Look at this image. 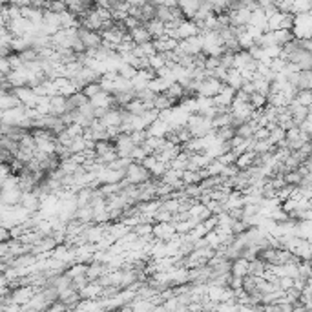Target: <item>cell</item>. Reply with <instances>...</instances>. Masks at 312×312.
<instances>
[{
    "instance_id": "7a4b0ae2",
    "label": "cell",
    "mask_w": 312,
    "mask_h": 312,
    "mask_svg": "<svg viewBox=\"0 0 312 312\" xmlns=\"http://www.w3.org/2000/svg\"><path fill=\"white\" fill-rule=\"evenodd\" d=\"M292 33L296 39H312V15L310 13L294 15Z\"/></svg>"
},
{
    "instance_id": "5bb4252c",
    "label": "cell",
    "mask_w": 312,
    "mask_h": 312,
    "mask_svg": "<svg viewBox=\"0 0 312 312\" xmlns=\"http://www.w3.org/2000/svg\"><path fill=\"white\" fill-rule=\"evenodd\" d=\"M108 263H102L101 260H93L88 263V270H86V276L90 278V281H99V279L108 272Z\"/></svg>"
},
{
    "instance_id": "d590c367",
    "label": "cell",
    "mask_w": 312,
    "mask_h": 312,
    "mask_svg": "<svg viewBox=\"0 0 312 312\" xmlns=\"http://www.w3.org/2000/svg\"><path fill=\"white\" fill-rule=\"evenodd\" d=\"M82 91L86 93L88 97H95L97 93H101L102 91V84H101V81H95V82H90V84H86V86L82 88Z\"/></svg>"
},
{
    "instance_id": "cb8c5ba5",
    "label": "cell",
    "mask_w": 312,
    "mask_h": 312,
    "mask_svg": "<svg viewBox=\"0 0 312 312\" xmlns=\"http://www.w3.org/2000/svg\"><path fill=\"white\" fill-rule=\"evenodd\" d=\"M248 102L252 104L254 110H263L265 106L269 104V95L260 93V91H254V93H250L248 95Z\"/></svg>"
},
{
    "instance_id": "f35d334b",
    "label": "cell",
    "mask_w": 312,
    "mask_h": 312,
    "mask_svg": "<svg viewBox=\"0 0 312 312\" xmlns=\"http://www.w3.org/2000/svg\"><path fill=\"white\" fill-rule=\"evenodd\" d=\"M132 137H134V143L137 144V146H141V144L146 143L150 134H148V130H135V132H132Z\"/></svg>"
},
{
    "instance_id": "8992f818",
    "label": "cell",
    "mask_w": 312,
    "mask_h": 312,
    "mask_svg": "<svg viewBox=\"0 0 312 312\" xmlns=\"http://www.w3.org/2000/svg\"><path fill=\"white\" fill-rule=\"evenodd\" d=\"M179 51L184 53V55H201L203 53V37L201 35H196V37H190V39H182L179 40Z\"/></svg>"
},
{
    "instance_id": "9a60e30c",
    "label": "cell",
    "mask_w": 312,
    "mask_h": 312,
    "mask_svg": "<svg viewBox=\"0 0 312 312\" xmlns=\"http://www.w3.org/2000/svg\"><path fill=\"white\" fill-rule=\"evenodd\" d=\"M235 99V90L230 86H223V90L217 93L216 97H214V102H216L217 108H230L232 102H234Z\"/></svg>"
},
{
    "instance_id": "3957f363",
    "label": "cell",
    "mask_w": 312,
    "mask_h": 312,
    "mask_svg": "<svg viewBox=\"0 0 312 312\" xmlns=\"http://www.w3.org/2000/svg\"><path fill=\"white\" fill-rule=\"evenodd\" d=\"M223 86H225V82H223L221 79L207 77L205 81H201V84L197 88V97H212V99H214V97L223 90Z\"/></svg>"
},
{
    "instance_id": "484cf974",
    "label": "cell",
    "mask_w": 312,
    "mask_h": 312,
    "mask_svg": "<svg viewBox=\"0 0 312 312\" xmlns=\"http://www.w3.org/2000/svg\"><path fill=\"white\" fill-rule=\"evenodd\" d=\"M235 137V128L234 126H223L216 130V141L217 143H228Z\"/></svg>"
},
{
    "instance_id": "d6a6232c",
    "label": "cell",
    "mask_w": 312,
    "mask_h": 312,
    "mask_svg": "<svg viewBox=\"0 0 312 312\" xmlns=\"http://www.w3.org/2000/svg\"><path fill=\"white\" fill-rule=\"evenodd\" d=\"M182 181H184V184H196V182H201L203 173L197 172V170H184V172H182Z\"/></svg>"
},
{
    "instance_id": "8fae6325",
    "label": "cell",
    "mask_w": 312,
    "mask_h": 312,
    "mask_svg": "<svg viewBox=\"0 0 312 312\" xmlns=\"http://www.w3.org/2000/svg\"><path fill=\"white\" fill-rule=\"evenodd\" d=\"M70 111V106H68V97L63 93H55V95L49 97V113L57 117H63L64 113Z\"/></svg>"
},
{
    "instance_id": "e0dca14e",
    "label": "cell",
    "mask_w": 312,
    "mask_h": 312,
    "mask_svg": "<svg viewBox=\"0 0 312 312\" xmlns=\"http://www.w3.org/2000/svg\"><path fill=\"white\" fill-rule=\"evenodd\" d=\"M232 276H237V278H245V276H248L250 274V260H246V258H235V260H232Z\"/></svg>"
},
{
    "instance_id": "d4e9b609",
    "label": "cell",
    "mask_w": 312,
    "mask_h": 312,
    "mask_svg": "<svg viewBox=\"0 0 312 312\" xmlns=\"http://www.w3.org/2000/svg\"><path fill=\"white\" fill-rule=\"evenodd\" d=\"M237 42H239L241 49H250L256 44V39H254V35L250 33L248 29L243 28L239 31V35H237Z\"/></svg>"
},
{
    "instance_id": "277c9868",
    "label": "cell",
    "mask_w": 312,
    "mask_h": 312,
    "mask_svg": "<svg viewBox=\"0 0 312 312\" xmlns=\"http://www.w3.org/2000/svg\"><path fill=\"white\" fill-rule=\"evenodd\" d=\"M113 143H115V146H117L119 157H132L135 146H137V144L134 143L132 134H124V132H120L117 137H113Z\"/></svg>"
},
{
    "instance_id": "f546056e",
    "label": "cell",
    "mask_w": 312,
    "mask_h": 312,
    "mask_svg": "<svg viewBox=\"0 0 312 312\" xmlns=\"http://www.w3.org/2000/svg\"><path fill=\"white\" fill-rule=\"evenodd\" d=\"M117 72H119V75L122 79H128V81H132V79L137 75V72H139V70H137L135 66H132L130 63H124V60H122V63L119 64V68H117Z\"/></svg>"
},
{
    "instance_id": "ac0fdd59",
    "label": "cell",
    "mask_w": 312,
    "mask_h": 312,
    "mask_svg": "<svg viewBox=\"0 0 312 312\" xmlns=\"http://www.w3.org/2000/svg\"><path fill=\"white\" fill-rule=\"evenodd\" d=\"M201 4H203L201 0H177V6L181 8L184 17L190 20H194V17H196L199 8H201Z\"/></svg>"
},
{
    "instance_id": "5b68a950",
    "label": "cell",
    "mask_w": 312,
    "mask_h": 312,
    "mask_svg": "<svg viewBox=\"0 0 312 312\" xmlns=\"http://www.w3.org/2000/svg\"><path fill=\"white\" fill-rule=\"evenodd\" d=\"M79 37H81V40L84 42L86 49H97L104 44L101 31H93V29L82 28V26H79Z\"/></svg>"
},
{
    "instance_id": "2e32d148",
    "label": "cell",
    "mask_w": 312,
    "mask_h": 312,
    "mask_svg": "<svg viewBox=\"0 0 312 312\" xmlns=\"http://www.w3.org/2000/svg\"><path fill=\"white\" fill-rule=\"evenodd\" d=\"M248 26H254V28L261 29L263 33H267L269 31V15L265 13V10L258 8V10L252 11V19H250Z\"/></svg>"
},
{
    "instance_id": "74e56055",
    "label": "cell",
    "mask_w": 312,
    "mask_h": 312,
    "mask_svg": "<svg viewBox=\"0 0 312 312\" xmlns=\"http://www.w3.org/2000/svg\"><path fill=\"white\" fill-rule=\"evenodd\" d=\"M154 221H161V223H170V221H173V212H170V210H166V208L161 207V208L157 210V214H155Z\"/></svg>"
},
{
    "instance_id": "b9f144b4",
    "label": "cell",
    "mask_w": 312,
    "mask_h": 312,
    "mask_svg": "<svg viewBox=\"0 0 312 312\" xmlns=\"http://www.w3.org/2000/svg\"><path fill=\"white\" fill-rule=\"evenodd\" d=\"M310 70H312V68H310Z\"/></svg>"
},
{
    "instance_id": "83f0119b",
    "label": "cell",
    "mask_w": 312,
    "mask_h": 312,
    "mask_svg": "<svg viewBox=\"0 0 312 312\" xmlns=\"http://www.w3.org/2000/svg\"><path fill=\"white\" fill-rule=\"evenodd\" d=\"M155 19L163 20V22H172L175 20V15H173V6H157V15H155Z\"/></svg>"
},
{
    "instance_id": "d6986e66",
    "label": "cell",
    "mask_w": 312,
    "mask_h": 312,
    "mask_svg": "<svg viewBox=\"0 0 312 312\" xmlns=\"http://www.w3.org/2000/svg\"><path fill=\"white\" fill-rule=\"evenodd\" d=\"M130 39L134 40L135 44H144V42H150V40H154V37H152V33L148 31V28H146V24H141L137 26V28L130 29Z\"/></svg>"
},
{
    "instance_id": "60d3db41",
    "label": "cell",
    "mask_w": 312,
    "mask_h": 312,
    "mask_svg": "<svg viewBox=\"0 0 312 312\" xmlns=\"http://www.w3.org/2000/svg\"><path fill=\"white\" fill-rule=\"evenodd\" d=\"M308 241H310V243H312V235H310V237H308Z\"/></svg>"
},
{
    "instance_id": "7c38bea8",
    "label": "cell",
    "mask_w": 312,
    "mask_h": 312,
    "mask_svg": "<svg viewBox=\"0 0 312 312\" xmlns=\"http://www.w3.org/2000/svg\"><path fill=\"white\" fill-rule=\"evenodd\" d=\"M20 205L24 207V210L29 212V216H35V214L40 210V207H42V197L35 192V190L33 192H24Z\"/></svg>"
},
{
    "instance_id": "ab89813d",
    "label": "cell",
    "mask_w": 312,
    "mask_h": 312,
    "mask_svg": "<svg viewBox=\"0 0 312 312\" xmlns=\"http://www.w3.org/2000/svg\"><path fill=\"white\" fill-rule=\"evenodd\" d=\"M294 281H296V278H292V276H281L279 278V287L283 290H288V288L294 287Z\"/></svg>"
},
{
    "instance_id": "8d00e7d4",
    "label": "cell",
    "mask_w": 312,
    "mask_h": 312,
    "mask_svg": "<svg viewBox=\"0 0 312 312\" xmlns=\"http://www.w3.org/2000/svg\"><path fill=\"white\" fill-rule=\"evenodd\" d=\"M312 10V0H294V11L298 13H308Z\"/></svg>"
},
{
    "instance_id": "9c48e42d",
    "label": "cell",
    "mask_w": 312,
    "mask_h": 312,
    "mask_svg": "<svg viewBox=\"0 0 312 312\" xmlns=\"http://www.w3.org/2000/svg\"><path fill=\"white\" fill-rule=\"evenodd\" d=\"M230 15V24L237 26V28H246L250 24V19H252V10H248L246 6H239L235 10L228 11Z\"/></svg>"
},
{
    "instance_id": "52a82bcc",
    "label": "cell",
    "mask_w": 312,
    "mask_h": 312,
    "mask_svg": "<svg viewBox=\"0 0 312 312\" xmlns=\"http://www.w3.org/2000/svg\"><path fill=\"white\" fill-rule=\"evenodd\" d=\"M177 235V230H175V225L173 221L170 223H161V221H155L154 223V237L159 241H172L173 237Z\"/></svg>"
},
{
    "instance_id": "30bf717a",
    "label": "cell",
    "mask_w": 312,
    "mask_h": 312,
    "mask_svg": "<svg viewBox=\"0 0 312 312\" xmlns=\"http://www.w3.org/2000/svg\"><path fill=\"white\" fill-rule=\"evenodd\" d=\"M26 119H28L26 106H17V108H11V110L2 111V122H6V124L20 126L22 124V120H26Z\"/></svg>"
},
{
    "instance_id": "e575fe53",
    "label": "cell",
    "mask_w": 312,
    "mask_h": 312,
    "mask_svg": "<svg viewBox=\"0 0 312 312\" xmlns=\"http://www.w3.org/2000/svg\"><path fill=\"white\" fill-rule=\"evenodd\" d=\"M243 290L246 294H252L254 290H258V276H254V274L245 276L243 278Z\"/></svg>"
},
{
    "instance_id": "7402d4cb",
    "label": "cell",
    "mask_w": 312,
    "mask_h": 312,
    "mask_svg": "<svg viewBox=\"0 0 312 312\" xmlns=\"http://www.w3.org/2000/svg\"><path fill=\"white\" fill-rule=\"evenodd\" d=\"M256 159H258V154H256L254 150H248V152H243V154L237 157L235 164H237V168L239 170H248L250 166H254L256 164Z\"/></svg>"
},
{
    "instance_id": "44dd1931",
    "label": "cell",
    "mask_w": 312,
    "mask_h": 312,
    "mask_svg": "<svg viewBox=\"0 0 312 312\" xmlns=\"http://www.w3.org/2000/svg\"><path fill=\"white\" fill-rule=\"evenodd\" d=\"M243 82H245V77L241 75L239 70H235V68L228 70V73H226V79H225L226 86L234 88V90L237 91V90H241V88H243Z\"/></svg>"
},
{
    "instance_id": "603a6c76",
    "label": "cell",
    "mask_w": 312,
    "mask_h": 312,
    "mask_svg": "<svg viewBox=\"0 0 312 312\" xmlns=\"http://www.w3.org/2000/svg\"><path fill=\"white\" fill-rule=\"evenodd\" d=\"M86 102H90V97H88L82 90H77L73 95L68 97V106H70V110H77V108H81V106L86 104Z\"/></svg>"
},
{
    "instance_id": "836d02e7",
    "label": "cell",
    "mask_w": 312,
    "mask_h": 312,
    "mask_svg": "<svg viewBox=\"0 0 312 312\" xmlns=\"http://www.w3.org/2000/svg\"><path fill=\"white\" fill-rule=\"evenodd\" d=\"M294 101L299 102V104H303V106H307V108H310L312 110V90H298Z\"/></svg>"
},
{
    "instance_id": "4316f807",
    "label": "cell",
    "mask_w": 312,
    "mask_h": 312,
    "mask_svg": "<svg viewBox=\"0 0 312 312\" xmlns=\"http://www.w3.org/2000/svg\"><path fill=\"white\" fill-rule=\"evenodd\" d=\"M175 106V102L170 99L166 93H157L154 99V108H157L159 111L161 110H170V108H173Z\"/></svg>"
},
{
    "instance_id": "f1b7e54d",
    "label": "cell",
    "mask_w": 312,
    "mask_h": 312,
    "mask_svg": "<svg viewBox=\"0 0 312 312\" xmlns=\"http://www.w3.org/2000/svg\"><path fill=\"white\" fill-rule=\"evenodd\" d=\"M139 237H146V235H154V223L152 221H141L132 228Z\"/></svg>"
},
{
    "instance_id": "4dcf8cb0",
    "label": "cell",
    "mask_w": 312,
    "mask_h": 312,
    "mask_svg": "<svg viewBox=\"0 0 312 312\" xmlns=\"http://www.w3.org/2000/svg\"><path fill=\"white\" fill-rule=\"evenodd\" d=\"M296 235L303 237V239H308L312 235V219H305V221H299L296 226Z\"/></svg>"
},
{
    "instance_id": "6da1fadb",
    "label": "cell",
    "mask_w": 312,
    "mask_h": 312,
    "mask_svg": "<svg viewBox=\"0 0 312 312\" xmlns=\"http://www.w3.org/2000/svg\"><path fill=\"white\" fill-rule=\"evenodd\" d=\"M124 179L128 182H132V184H144V182H148L150 179H154V175H152V172H150L143 163L134 161V163L126 168Z\"/></svg>"
},
{
    "instance_id": "ba28073f",
    "label": "cell",
    "mask_w": 312,
    "mask_h": 312,
    "mask_svg": "<svg viewBox=\"0 0 312 312\" xmlns=\"http://www.w3.org/2000/svg\"><path fill=\"white\" fill-rule=\"evenodd\" d=\"M22 196H24V190L15 184V186H2V205H8V207H17L22 203Z\"/></svg>"
},
{
    "instance_id": "1f68e13d",
    "label": "cell",
    "mask_w": 312,
    "mask_h": 312,
    "mask_svg": "<svg viewBox=\"0 0 312 312\" xmlns=\"http://www.w3.org/2000/svg\"><path fill=\"white\" fill-rule=\"evenodd\" d=\"M285 181H287V184H290V186H299L303 181V173L301 170H290V172L285 173Z\"/></svg>"
},
{
    "instance_id": "4fadbf2b",
    "label": "cell",
    "mask_w": 312,
    "mask_h": 312,
    "mask_svg": "<svg viewBox=\"0 0 312 312\" xmlns=\"http://www.w3.org/2000/svg\"><path fill=\"white\" fill-rule=\"evenodd\" d=\"M15 93L19 95V99L22 101V104L28 106V108H35V106H37L39 95H37V91H35L33 88H29V86L15 88Z\"/></svg>"
},
{
    "instance_id": "ffe728a7",
    "label": "cell",
    "mask_w": 312,
    "mask_h": 312,
    "mask_svg": "<svg viewBox=\"0 0 312 312\" xmlns=\"http://www.w3.org/2000/svg\"><path fill=\"white\" fill-rule=\"evenodd\" d=\"M146 28H148V31L152 33L154 40L164 37V35H166V31H168V28H166V22H163V20H159V19L148 20V22H146Z\"/></svg>"
}]
</instances>
